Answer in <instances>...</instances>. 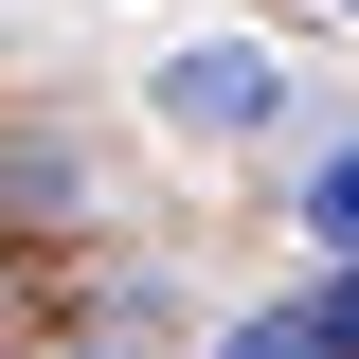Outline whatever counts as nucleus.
Returning <instances> with one entry per match:
<instances>
[{"label":"nucleus","instance_id":"nucleus-1","mask_svg":"<svg viewBox=\"0 0 359 359\" xmlns=\"http://www.w3.org/2000/svg\"><path fill=\"white\" fill-rule=\"evenodd\" d=\"M162 108H180V126H269V108H287V72H269V54H162Z\"/></svg>","mask_w":359,"mask_h":359},{"label":"nucleus","instance_id":"nucleus-2","mask_svg":"<svg viewBox=\"0 0 359 359\" xmlns=\"http://www.w3.org/2000/svg\"><path fill=\"white\" fill-rule=\"evenodd\" d=\"M216 359H341V341H323V306H269V323H233Z\"/></svg>","mask_w":359,"mask_h":359},{"label":"nucleus","instance_id":"nucleus-3","mask_svg":"<svg viewBox=\"0 0 359 359\" xmlns=\"http://www.w3.org/2000/svg\"><path fill=\"white\" fill-rule=\"evenodd\" d=\"M306 233H323V252H359V144H341V162L306 180Z\"/></svg>","mask_w":359,"mask_h":359},{"label":"nucleus","instance_id":"nucleus-4","mask_svg":"<svg viewBox=\"0 0 359 359\" xmlns=\"http://www.w3.org/2000/svg\"><path fill=\"white\" fill-rule=\"evenodd\" d=\"M323 341H341V359H359V269H341V287H323Z\"/></svg>","mask_w":359,"mask_h":359}]
</instances>
